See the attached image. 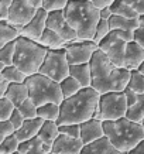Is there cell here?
Segmentation results:
<instances>
[{
  "label": "cell",
  "instance_id": "cell-14",
  "mask_svg": "<svg viewBox=\"0 0 144 154\" xmlns=\"http://www.w3.org/2000/svg\"><path fill=\"white\" fill-rule=\"evenodd\" d=\"M84 146V141L81 139H75L60 133V136L52 144V151L57 154H79Z\"/></svg>",
  "mask_w": 144,
  "mask_h": 154
},
{
  "label": "cell",
  "instance_id": "cell-20",
  "mask_svg": "<svg viewBox=\"0 0 144 154\" xmlns=\"http://www.w3.org/2000/svg\"><path fill=\"white\" fill-rule=\"evenodd\" d=\"M5 96L9 99V100H11L14 106L17 107L19 105H21V103L28 98L27 84H26V82H14V84H10Z\"/></svg>",
  "mask_w": 144,
  "mask_h": 154
},
{
  "label": "cell",
  "instance_id": "cell-43",
  "mask_svg": "<svg viewBox=\"0 0 144 154\" xmlns=\"http://www.w3.org/2000/svg\"><path fill=\"white\" fill-rule=\"evenodd\" d=\"M123 92H124V95H126L127 105H129V106H131V105H133V103L137 100V96H139V94H136L134 91H133V89H130L129 86H127V88H126Z\"/></svg>",
  "mask_w": 144,
  "mask_h": 154
},
{
  "label": "cell",
  "instance_id": "cell-15",
  "mask_svg": "<svg viewBox=\"0 0 144 154\" xmlns=\"http://www.w3.org/2000/svg\"><path fill=\"white\" fill-rule=\"evenodd\" d=\"M105 136V129H103V122L98 119H89V120L81 123V140L84 144L92 143Z\"/></svg>",
  "mask_w": 144,
  "mask_h": 154
},
{
  "label": "cell",
  "instance_id": "cell-54",
  "mask_svg": "<svg viewBox=\"0 0 144 154\" xmlns=\"http://www.w3.org/2000/svg\"><path fill=\"white\" fill-rule=\"evenodd\" d=\"M141 125H143V127H144V120H143V123H141Z\"/></svg>",
  "mask_w": 144,
  "mask_h": 154
},
{
  "label": "cell",
  "instance_id": "cell-23",
  "mask_svg": "<svg viewBox=\"0 0 144 154\" xmlns=\"http://www.w3.org/2000/svg\"><path fill=\"white\" fill-rule=\"evenodd\" d=\"M20 37V30L7 20H0V48Z\"/></svg>",
  "mask_w": 144,
  "mask_h": 154
},
{
  "label": "cell",
  "instance_id": "cell-36",
  "mask_svg": "<svg viewBox=\"0 0 144 154\" xmlns=\"http://www.w3.org/2000/svg\"><path fill=\"white\" fill-rule=\"evenodd\" d=\"M14 109H16V106L13 105L11 100H9L6 96L0 98V122L9 120Z\"/></svg>",
  "mask_w": 144,
  "mask_h": 154
},
{
  "label": "cell",
  "instance_id": "cell-33",
  "mask_svg": "<svg viewBox=\"0 0 144 154\" xmlns=\"http://www.w3.org/2000/svg\"><path fill=\"white\" fill-rule=\"evenodd\" d=\"M17 109H19L20 113L24 116V119H34V117H38V115H37L38 106L30 98H27L21 105H19Z\"/></svg>",
  "mask_w": 144,
  "mask_h": 154
},
{
  "label": "cell",
  "instance_id": "cell-4",
  "mask_svg": "<svg viewBox=\"0 0 144 154\" xmlns=\"http://www.w3.org/2000/svg\"><path fill=\"white\" fill-rule=\"evenodd\" d=\"M103 129L105 136L112 141V144L124 154L133 150L144 139L143 125L136 123L126 116L117 120L103 122Z\"/></svg>",
  "mask_w": 144,
  "mask_h": 154
},
{
  "label": "cell",
  "instance_id": "cell-41",
  "mask_svg": "<svg viewBox=\"0 0 144 154\" xmlns=\"http://www.w3.org/2000/svg\"><path fill=\"white\" fill-rule=\"evenodd\" d=\"M134 41L144 47V14L140 16L139 27L134 30Z\"/></svg>",
  "mask_w": 144,
  "mask_h": 154
},
{
  "label": "cell",
  "instance_id": "cell-19",
  "mask_svg": "<svg viewBox=\"0 0 144 154\" xmlns=\"http://www.w3.org/2000/svg\"><path fill=\"white\" fill-rule=\"evenodd\" d=\"M42 120L41 117H34V119H26L23 123V126L14 131V134L17 136V139L20 141H27L30 139H34L38 136V131L41 129Z\"/></svg>",
  "mask_w": 144,
  "mask_h": 154
},
{
  "label": "cell",
  "instance_id": "cell-2",
  "mask_svg": "<svg viewBox=\"0 0 144 154\" xmlns=\"http://www.w3.org/2000/svg\"><path fill=\"white\" fill-rule=\"evenodd\" d=\"M100 94L92 86L82 88L78 94L65 98L60 105L61 112L57 123L58 125H69V123H84L92 119L96 109Z\"/></svg>",
  "mask_w": 144,
  "mask_h": 154
},
{
  "label": "cell",
  "instance_id": "cell-48",
  "mask_svg": "<svg viewBox=\"0 0 144 154\" xmlns=\"http://www.w3.org/2000/svg\"><path fill=\"white\" fill-rule=\"evenodd\" d=\"M99 11H100V19H103V20H109V19H110V16L113 14V13H112V9H110V7L100 9Z\"/></svg>",
  "mask_w": 144,
  "mask_h": 154
},
{
  "label": "cell",
  "instance_id": "cell-28",
  "mask_svg": "<svg viewBox=\"0 0 144 154\" xmlns=\"http://www.w3.org/2000/svg\"><path fill=\"white\" fill-rule=\"evenodd\" d=\"M19 151L21 154H47V151L44 150V146H42V141L40 140L38 136L27 141H21Z\"/></svg>",
  "mask_w": 144,
  "mask_h": 154
},
{
  "label": "cell",
  "instance_id": "cell-6",
  "mask_svg": "<svg viewBox=\"0 0 144 154\" xmlns=\"http://www.w3.org/2000/svg\"><path fill=\"white\" fill-rule=\"evenodd\" d=\"M26 84L28 88V98L37 106H41L44 103L61 105L64 100V95L61 91L60 82H57V81L51 79L40 72L27 76Z\"/></svg>",
  "mask_w": 144,
  "mask_h": 154
},
{
  "label": "cell",
  "instance_id": "cell-46",
  "mask_svg": "<svg viewBox=\"0 0 144 154\" xmlns=\"http://www.w3.org/2000/svg\"><path fill=\"white\" fill-rule=\"evenodd\" d=\"M9 82L6 81V78L3 76V74L0 72V98H3L7 92V88H9Z\"/></svg>",
  "mask_w": 144,
  "mask_h": 154
},
{
  "label": "cell",
  "instance_id": "cell-18",
  "mask_svg": "<svg viewBox=\"0 0 144 154\" xmlns=\"http://www.w3.org/2000/svg\"><path fill=\"white\" fill-rule=\"evenodd\" d=\"M79 154H124V153L117 150L106 136H103L98 140L85 144L82 151Z\"/></svg>",
  "mask_w": 144,
  "mask_h": 154
},
{
  "label": "cell",
  "instance_id": "cell-37",
  "mask_svg": "<svg viewBox=\"0 0 144 154\" xmlns=\"http://www.w3.org/2000/svg\"><path fill=\"white\" fill-rule=\"evenodd\" d=\"M58 126H60V133L75 139H81V125L69 123V125H58Z\"/></svg>",
  "mask_w": 144,
  "mask_h": 154
},
{
  "label": "cell",
  "instance_id": "cell-9",
  "mask_svg": "<svg viewBox=\"0 0 144 154\" xmlns=\"http://www.w3.org/2000/svg\"><path fill=\"white\" fill-rule=\"evenodd\" d=\"M98 48L99 45L93 40H78V38L71 42H65L64 45L69 65L90 62L93 54L96 52Z\"/></svg>",
  "mask_w": 144,
  "mask_h": 154
},
{
  "label": "cell",
  "instance_id": "cell-12",
  "mask_svg": "<svg viewBox=\"0 0 144 154\" xmlns=\"http://www.w3.org/2000/svg\"><path fill=\"white\" fill-rule=\"evenodd\" d=\"M47 27L54 30L58 33L61 37L64 38L65 42H71L78 38V34L74 28L71 27L68 20L65 19L64 10H55V11H50L48 13V19H47Z\"/></svg>",
  "mask_w": 144,
  "mask_h": 154
},
{
  "label": "cell",
  "instance_id": "cell-40",
  "mask_svg": "<svg viewBox=\"0 0 144 154\" xmlns=\"http://www.w3.org/2000/svg\"><path fill=\"white\" fill-rule=\"evenodd\" d=\"M9 120H10V123L13 125L14 129L17 130V129H20V127L23 126V123H24V120H26V119H24V116L20 113L19 109L16 107V109L13 110V113H11V116H10Z\"/></svg>",
  "mask_w": 144,
  "mask_h": 154
},
{
  "label": "cell",
  "instance_id": "cell-11",
  "mask_svg": "<svg viewBox=\"0 0 144 154\" xmlns=\"http://www.w3.org/2000/svg\"><path fill=\"white\" fill-rule=\"evenodd\" d=\"M38 10L40 9H35L28 0H13L7 21L16 26L21 31V28L31 21V19L37 14Z\"/></svg>",
  "mask_w": 144,
  "mask_h": 154
},
{
  "label": "cell",
  "instance_id": "cell-25",
  "mask_svg": "<svg viewBox=\"0 0 144 154\" xmlns=\"http://www.w3.org/2000/svg\"><path fill=\"white\" fill-rule=\"evenodd\" d=\"M110 9L113 14H119V16H123L127 19H139L140 17V14L131 7V5L127 0H115Z\"/></svg>",
  "mask_w": 144,
  "mask_h": 154
},
{
  "label": "cell",
  "instance_id": "cell-27",
  "mask_svg": "<svg viewBox=\"0 0 144 154\" xmlns=\"http://www.w3.org/2000/svg\"><path fill=\"white\" fill-rule=\"evenodd\" d=\"M61 107L58 103H44L41 106H38V117H41L42 120H51L57 122L60 117Z\"/></svg>",
  "mask_w": 144,
  "mask_h": 154
},
{
  "label": "cell",
  "instance_id": "cell-17",
  "mask_svg": "<svg viewBox=\"0 0 144 154\" xmlns=\"http://www.w3.org/2000/svg\"><path fill=\"white\" fill-rule=\"evenodd\" d=\"M60 136V126L57 122H51V120H44L41 129L38 131V137L42 141L44 150L47 153L52 151V144L57 140V137Z\"/></svg>",
  "mask_w": 144,
  "mask_h": 154
},
{
  "label": "cell",
  "instance_id": "cell-8",
  "mask_svg": "<svg viewBox=\"0 0 144 154\" xmlns=\"http://www.w3.org/2000/svg\"><path fill=\"white\" fill-rule=\"evenodd\" d=\"M38 72L57 82L65 79L69 75V62H68L64 47L58 48V50H48L45 60Z\"/></svg>",
  "mask_w": 144,
  "mask_h": 154
},
{
  "label": "cell",
  "instance_id": "cell-34",
  "mask_svg": "<svg viewBox=\"0 0 144 154\" xmlns=\"http://www.w3.org/2000/svg\"><path fill=\"white\" fill-rule=\"evenodd\" d=\"M14 54H16V40L0 48V61H3L6 65H13Z\"/></svg>",
  "mask_w": 144,
  "mask_h": 154
},
{
  "label": "cell",
  "instance_id": "cell-5",
  "mask_svg": "<svg viewBox=\"0 0 144 154\" xmlns=\"http://www.w3.org/2000/svg\"><path fill=\"white\" fill-rule=\"evenodd\" d=\"M47 52L48 48L41 45L38 41L20 35L16 40V54H14L13 64L23 71L27 76H30L40 71Z\"/></svg>",
  "mask_w": 144,
  "mask_h": 154
},
{
  "label": "cell",
  "instance_id": "cell-3",
  "mask_svg": "<svg viewBox=\"0 0 144 154\" xmlns=\"http://www.w3.org/2000/svg\"><path fill=\"white\" fill-rule=\"evenodd\" d=\"M64 14L78 34V40H93L100 20V11L89 0H69Z\"/></svg>",
  "mask_w": 144,
  "mask_h": 154
},
{
  "label": "cell",
  "instance_id": "cell-44",
  "mask_svg": "<svg viewBox=\"0 0 144 154\" xmlns=\"http://www.w3.org/2000/svg\"><path fill=\"white\" fill-rule=\"evenodd\" d=\"M129 3L131 5V7L140 14V16H143L144 14V0H127Z\"/></svg>",
  "mask_w": 144,
  "mask_h": 154
},
{
  "label": "cell",
  "instance_id": "cell-50",
  "mask_svg": "<svg viewBox=\"0 0 144 154\" xmlns=\"http://www.w3.org/2000/svg\"><path fill=\"white\" fill-rule=\"evenodd\" d=\"M6 66H7V65H6L5 62H3V61H0V72H2V71H3V69H5Z\"/></svg>",
  "mask_w": 144,
  "mask_h": 154
},
{
  "label": "cell",
  "instance_id": "cell-7",
  "mask_svg": "<svg viewBox=\"0 0 144 154\" xmlns=\"http://www.w3.org/2000/svg\"><path fill=\"white\" fill-rule=\"evenodd\" d=\"M127 109H129V105L126 100L124 92H107V94L100 95L98 109L93 117L102 122L117 120L126 116Z\"/></svg>",
  "mask_w": 144,
  "mask_h": 154
},
{
  "label": "cell",
  "instance_id": "cell-24",
  "mask_svg": "<svg viewBox=\"0 0 144 154\" xmlns=\"http://www.w3.org/2000/svg\"><path fill=\"white\" fill-rule=\"evenodd\" d=\"M140 17L139 19H127L119 14H112L109 19V24H110L112 30H131L134 31L136 28L139 27Z\"/></svg>",
  "mask_w": 144,
  "mask_h": 154
},
{
  "label": "cell",
  "instance_id": "cell-26",
  "mask_svg": "<svg viewBox=\"0 0 144 154\" xmlns=\"http://www.w3.org/2000/svg\"><path fill=\"white\" fill-rule=\"evenodd\" d=\"M126 117L136 123H143L144 120V94H139L137 100L131 106H129Z\"/></svg>",
  "mask_w": 144,
  "mask_h": 154
},
{
  "label": "cell",
  "instance_id": "cell-30",
  "mask_svg": "<svg viewBox=\"0 0 144 154\" xmlns=\"http://www.w3.org/2000/svg\"><path fill=\"white\" fill-rule=\"evenodd\" d=\"M3 76L6 78V81L9 84H14V82H26L27 79V75L24 74L21 69H19L17 66L14 65H7L5 69L2 71Z\"/></svg>",
  "mask_w": 144,
  "mask_h": 154
},
{
  "label": "cell",
  "instance_id": "cell-47",
  "mask_svg": "<svg viewBox=\"0 0 144 154\" xmlns=\"http://www.w3.org/2000/svg\"><path fill=\"white\" fill-rule=\"evenodd\" d=\"M127 154H144V139L136 146L133 150H130Z\"/></svg>",
  "mask_w": 144,
  "mask_h": 154
},
{
  "label": "cell",
  "instance_id": "cell-51",
  "mask_svg": "<svg viewBox=\"0 0 144 154\" xmlns=\"http://www.w3.org/2000/svg\"><path fill=\"white\" fill-rule=\"evenodd\" d=\"M139 69H140V72H143V74H144V62H143V64H141V65H140V68H139Z\"/></svg>",
  "mask_w": 144,
  "mask_h": 154
},
{
  "label": "cell",
  "instance_id": "cell-53",
  "mask_svg": "<svg viewBox=\"0 0 144 154\" xmlns=\"http://www.w3.org/2000/svg\"><path fill=\"white\" fill-rule=\"evenodd\" d=\"M47 154H57V153H54V151H50V153H47Z\"/></svg>",
  "mask_w": 144,
  "mask_h": 154
},
{
  "label": "cell",
  "instance_id": "cell-52",
  "mask_svg": "<svg viewBox=\"0 0 144 154\" xmlns=\"http://www.w3.org/2000/svg\"><path fill=\"white\" fill-rule=\"evenodd\" d=\"M11 154H21V153H20L19 150H17V151H14V153H11Z\"/></svg>",
  "mask_w": 144,
  "mask_h": 154
},
{
  "label": "cell",
  "instance_id": "cell-1",
  "mask_svg": "<svg viewBox=\"0 0 144 154\" xmlns=\"http://www.w3.org/2000/svg\"><path fill=\"white\" fill-rule=\"evenodd\" d=\"M92 69V88L99 94L123 92L130 79V72L124 66H116L102 50H96L90 60Z\"/></svg>",
  "mask_w": 144,
  "mask_h": 154
},
{
  "label": "cell",
  "instance_id": "cell-38",
  "mask_svg": "<svg viewBox=\"0 0 144 154\" xmlns=\"http://www.w3.org/2000/svg\"><path fill=\"white\" fill-rule=\"evenodd\" d=\"M69 0H42V9H45L48 13L55 10H64Z\"/></svg>",
  "mask_w": 144,
  "mask_h": 154
},
{
  "label": "cell",
  "instance_id": "cell-45",
  "mask_svg": "<svg viewBox=\"0 0 144 154\" xmlns=\"http://www.w3.org/2000/svg\"><path fill=\"white\" fill-rule=\"evenodd\" d=\"M89 2H90L96 9L100 10V9H105V7H110L115 0H89Z\"/></svg>",
  "mask_w": 144,
  "mask_h": 154
},
{
  "label": "cell",
  "instance_id": "cell-10",
  "mask_svg": "<svg viewBox=\"0 0 144 154\" xmlns=\"http://www.w3.org/2000/svg\"><path fill=\"white\" fill-rule=\"evenodd\" d=\"M98 45L99 50H102L116 66H124V52L127 41L120 35L119 30H112Z\"/></svg>",
  "mask_w": 144,
  "mask_h": 154
},
{
  "label": "cell",
  "instance_id": "cell-29",
  "mask_svg": "<svg viewBox=\"0 0 144 154\" xmlns=\"http://www.w3.org/2000/svg\"><path fill=\"white\" fill-rule=\"evenodd\" d=\"M60 85H61L62 95H64V99L69 98V96H72V95H75V94H78L79 91L84 88L82 85L79 84V81L75 79L74 76H71V75H68L64 81H61Z\"/></svg>",
  "mask_w": 144,
  "mask_h": 154
},
{
  "label": "cell",
  "instance_id": "cell-22",
  "mask_svg": "<svg viewBox=\"0 0 144 154\" xmlns=\"http://www.w3.org/2000/svg\"><path fill=\"white\" fill-rule=\"evenodd\" d=\"M40 44L47 47L48 50H58V48H62L65 45V41H64V38L61 37L58 33H55L54 30L47 27L44 30V33H42L41 38H40Z\"/></svg>",
  "mask_w": 144,
  "mask_h": 154
},
{
  "label": "cell",
  "instance_id": "cell-31",
  "mask_svg": "<svg viewBox=\"0 0 144 154\" xmlns=\"http://www.w3.org/2000/svg\"><path fill=\"white\" fill-rule=\"evenodd\" d=\"M130 89H133L136 94H144V74L140 72V69H133L130 72L129 85Z\"/></svg>",
  "mask_w": 144,
  "mask_h": 154
},
{
  "label": "cell",
  "instance_id": "cell-16",
  "mask_svg": "<svg viewBox=\"0 0 144 154\" xmlns=\"http://www.w3.org/2000/svg\"><path fill=\"white\" fill-rule=\"evenodd\" d=\"M144 62V47L140 45L134 40L127 42L124 52V68L129 71L139 69L140 65Z\"/></svg>",
  "mask_w": 144,
  "mask_h": 154
},
{
  "label": "cell",
  "instance_id": "cell-49",
  "mask_svg": "<svg viewBox=\"0 0 144 154\" xmlns=\"http://www.w3.org/2000/svg\"><path fill=\"white\" fill-rule=\"evenodd\" d=\"M35 9H42V0H28Z\"/></svg>",
  "mask_w": 144,
  "mask_h": 154
},
{
  "label": "cell",
  "instance_id": "cell-21",
  "mask_svg": "<svg viewBox=\"0 0 144 154\" xmlns=\"http://www.w3.org/2000/svg\"><path fill=\"white\" fill-rule=\"evenodd\" d=\"M69 75L79 81V84L84 88L92 86V69L90 62L86 64H78V65H69Z\"/></svg>",
  "mask_w": 144,
  "mask_h": 154
},
{
  "label": "cell",
  "instance_id": "cell-13",
  "mask_svg": "<svg viewBox=\"0 0 144 154\" xmlns=\"http://www.w3.org/2000/svg\"><path fill=\"white\" fill-rule=\"evenodd\" d=\"M47 19H48V11L45 9H40L37 14L31 19V21L21 28L20 35L34 40V41H40L44 30L47 28Z\"/></svg>",
  "mask_w": 144,
  "mask_h": 154
},
{
  "label": "cell",
  "instance_id": "cell-32",
  "mask_svg": "<svg viewBox=\"0 0 144 154\" xmlns=\"http://www.w3.org/2000/svg\"><path fill=\"white\" fill-rule=\"evenodd\" d=\"M20 143L21 141L17 139V136L14 133L7 136L5 140L0 143V154H11L14 151H17L20 147Z\"/></svg>",
  "mask_w": 144,
  "mask_h": 154
},
{
  "label": "cell",
  "instance_id": "cell-39",
  "mask_svg": "<svg viewBox=\"0 0 144 154\" xmlns=\"http://www.w3.org/2000/svg\"><path fill=\"white\" fill-rule=\"evenodd\" d=\"M16 129L13 127V125L10 123V120H5V122H0V143L5 140L7 136L13 134Z\"/></svg>",
  "mask_w": 144,
  "mask_h": 154
},
{
  "label": "cell",
  "instance_id": "cell-35",
  "mask_svg": "<svg viewBox=\"0 0 144 154\" xmlns=\"http://www.w3.org/2000/svg\"><path fill=\"white\" fill-rule=\"evenodd\" d=\"M110 31H112V28H110V24H109V20L100 19L99 20V23H98V26H96V31H95L93 41L96 42V44H99V42L102 41L103 38L106 37Z\"/></svg>",
  "mask_w": 144,
  "mask_h": 154
},
{
  "label": "cell",
  "instance_id": "cell-42",
  "mask_svg": "<svg viewBox=\"0 0 144 154\" xmlns=\"http://www.w3.org/2000/svg\"><path fill=\"white\" fill-rule=\"evenodd\" d=\"M13 0H0V20L9 19V11Z\"/></svg>",
  "mask_w": 144,
  "mask_h": 154
}]
</instances>
